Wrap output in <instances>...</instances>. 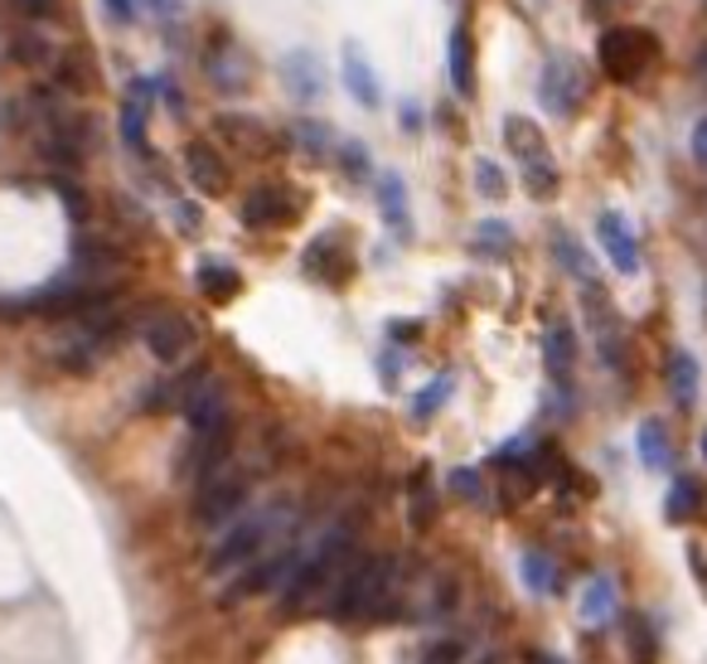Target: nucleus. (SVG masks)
I'll list each match as a JSON object with an SVG mask.
<instances>
[{
	"label": "nucleus",
	"instance_id": "1",
	"mask_svg": "<svg viewBox=\"0 0 707 664\" xmlns=\"http://www.w3.org/2000/svg\"><path fill=\"white\" fill-rule=\"evenodd\" d=\"M350 558H354V519H340L325 539L291 568V578L281 582V606L287 611L305 606L315 592H325L330 582H340V572L350 568Z\"/></svg>",
	"mask_w": 707,
	"mask_h": 664
},
{
	"label": "nucleus",
	"instance_id": "2",
	"mask_svg": "<svg viewBox=\"0 0 707 664\" xmlns=\"http://www.w3.org/2000/svg\"><path fill=\"white\" fill-rule=\"evenodd\" d=\"M397 558L393 553H374V558H350V568L334 582V602L330 616L334 621H378V611L388 606V587H393Z\"/></svg>",
	"mask_w": 707,
	"mask_h": 664
},
{
	"label": "nucleus",
	"instance_id": "3",
	"mask_svg": "<svg viewBox=\"0 0 707 664\" xmlns=\"http://www.w3.org/2000/svg\"><path fill=\"white\" fill-rule=\"evenodd\" d=\"M287 519V509H262V515H252V519H242L233 523V529L223 533V539L214 543V553H209V578H228V572H238V568H248L257 563V558L272 548L277 539V523Z\"/></svg>",
	"mask_w": 707,
	"mask_h": 664
},
{
	"label": "nucleus",
	"instance_id": "4",
	"mask_svg": "<svg viewBox=\"0 0 707 664\" xmlns=\"http://www.w3.org/2000/svg\"><path fill=\"white\" fill-rule=\"evenodd\" d=\"M252 495V480L242 476V470H214L209 480H199V495H195V523L199 529H218V523H228L238 515L242 505H248Z\"/></svg>",
	"mask_w": 707,
	"mask_h": 664
},
{
	"label": "nucleus",
	"instance_id": "5",
	"mask_svg": "<svg viewBox=\"0 0 707 664\" xmlns=\"http://www.w3.org/2000/svg\"><path fill=\"white\" fill-rule=\"evenodd\" d=\"M659 44L649 30H606L601 34V69L615 83H635L645 73V63H654Z\"/></svg>",
	"mask_w": 707,
	"mask_h": 664
},
{
	"label": "nucleus",
	"instance_id": "6",
	"mask_svg": "<svg viewBox=\"0 0 707 664\" xmlns=\"http://www.w3.org/2000/svg\"><path fill=\"white\" fill-rule=\"evenodd\" d=\"M179 413H185V423L195 427V432H209L218 423H233L228 417V388H223V378H214L209 369L189 383L185 388V398H179Z\"/></svg>",
	"mask_w": 707,
	"mask_h": 664
},
{
	"label": "nucleus",
	"instance_id": "7",
	"mask_svg": "<svg viewBox=\"0 0 707 664\" xmlns=\"http://www.w3.org/2000/svg\"><path fill=\"white\" fill-rule=\"evenodd\" d=\"M141 340H146V350L156 354L160 364H175L179 354L189 350V340H195V325H189L179 311H156L146 325H141Z\"/></svg>",
	"mask_w": 707,
	"mask_h": 664
},
{
	"label": "nucleus",
	"instance_id": "8",
	"mask_svg": "<svg viewBox=\"0 0 707 664\" xmlns=\"http://www.w3.org/2000/svg\"><path fill=\"white\" fill-rule=\"evenodd\" d=\"M195 452H189V461H185V470L189 476H199V480H209L214 470H223V461H228V452H233V423H218V427H209V432H195Z\"/></svg>",
	"mask_w": 707,
	"mask_h": 664
},
{
	"label": "nucleus",
	"instance_id": "9",
	"mask_svg": "<svg viewBox=\"0 0 707 664\" xmlns=\"http://www.w3.org/2000/svg\"><path fill=\"white\" fill-rule=\"evenodd\" d=\"M543 102L552 112H562V117H572L576 102H582V73H576L572 59H552L548 73H543Z\"/></svg>",
	"mask_w": 707,
	"mask_h": 664
},
{
	"label": "nucleus",
	"instance_id": "10",
	"mask_svg": "<svg viewBox=\"0 0 707 664\" xmlns=\"http://www.w3.org/2000/svg\"><path fill=\"white\" fill-rule=\"evenodd\" d=\"M185 170H189V185L204 189V195H223V189H228V160L218 156L214 146H204V142L185 146Z\"/></svg>",
	"mask_w": 707,
	"mask_h": 664
},
{
	"label": "nucleus",
	"instance_id": "11",
	"mask_svg": "<svg viewBox=\"0 0 707 664\" xmlns=\"http://www.w3.org/2000/svg\"><path fill=\"white\" fill-rule=\"evenodd\" d=\"M596 234H601V242H606L615 272L635 277V272H640V248H635V238H630V224L621 219V214H615V209L601 214V219H596Z\"/></svg>",
	"mask_w": 707,
	"mask_h": 664
},
{
	"label": "nucleus",
	"instance_id": "12",
	"mask_svg": "<svg viewBox=\"0 0 707 664\" xmlns=\"http://www.w3.org/2000/svg\"><path fill=\"white\" fill-rule=\"evenodd\" d=\"M287 214H291V199H287V189H277V185H257L248 199H242V224L248 228H277V224H287Z\"/></svg>",
	"mask_w": 707,
	"mask_h": 664
},
{
	"label": "nucleus",
	"instance_id": "13",
	"mask_svg": "<svg viewBox=\"0 0 707 664\" xmlns=\"http://www.w3.org/2000/svg\"><path fill=\"white\" fill-rule=\"evenodd\" d=\"M344 87L364 102V107H378L383 102V87L374 79V69H368V59H364V49H358L354 40L344 44Z\"/></svg>",
	"mask_w": 707,
	"mask_h": 664
},
{
	"label": "nucleus",
	"instance_id": "14",
	"mask_svg": "<svg viewBox=\"0 0 707 664\" xmlns=\"http://www.w3.org/2000/svg\"><path fill=\"white\" fill-rule=\"evenodd\" d=\"M451 87L460 97H475V49H470L466 24H456V30H451Z\"/></svg>",
	"mask_w": 707,
	"mask_h": 664
},
{
	"label": "nucleus",
	"instance_id": "15",
	"mask_svg": "<svg viewBox=\"0 0 707 664\" xmlns=\"http://www.w3.org/2000/svg\"><path fill=\"white\" fill-rule=\"evenodd\" d=\"M668 388H674V403L678 407H693L698 403V360L688 350H674L668 354Z\"/></svg>",
	"mask_w": 707,
	"mask_h": 664
},
{
	"label": "nucleus",
	"instance_id": "16",
	"mask_svg": "<svg viewBox=\"0 0 707 664\" xmlns=\"http://www.w3.org/2000/svg\"><path fill=\"white\" fill-rule=\"evenodd\" d=\"M281 79L291 83L295 97L311 102L320 93V69H315V54H305V49H295V54H287V63H281Z\"/></svg>",
	"mask_w": 707,
	"mask_h": 664
},
{
	"label": "nucleus",
	"instance_id": "17",
	"mask_svg": "<svg viewBox=\"0 0 707 664\" xmlns=\"http://www.w3.org/2000/svg\"><path fill=\"white\" fill-rule=\"evenodd\" d=\"M703 509V485L693 476H678L674 485H668V500H664V515L674 523H688L693 515Z\"/></svg>",
	"mask_w": 707,
	"mask_h": 664
},
{
	"label": "nucleus",
	"instance_id": "18",
	"mask_svg": "<svg viewBox=\"0 0 707 664\" xmlns=\"http://www.w3.org/2000/svg\"><path fill=\"white\" fill-rule=\"evenodd\" d=\"M505 142L513 156H523V165H538L543 160V132L529 122V117H509L505 122Z\"/></svg>",
	"mask_w": 707,
	"mask_h": 664
},
{
	"label": "nucleus",
	"instance_id": "19",
	"mask_svg": "<svg viewBox=\"0 0 707 664\" xmlns=\"http://www.w3.org/2000/svg\"><path fill=\"white\" fill-rule=\"evenodd\" d=\"M238 287H242V277L233 272V267H228V262H204L199 267V291H204V297H209V301H233L238 297Z\"/></svg>",
	"mask_w": 707,
	"mask_h": 664
},
{
	"label": "nucleus",
	"instance_id": "20",
	"mask_svg": "<svg viewBox=\"0 0 707 664\" xmlns=\"http://www.w3.org/2000/svg\"><path fill=\"white\" fill-rule=\"evenodd\" d=\"M572 360H576L572 330H568V325H552V330H548V369H552V374H568Z\"/></svg>",
	"mask_w": 707,
	"mask_h": 664
},
{
	"label": "nucleus",
	"instance_id": "21",
	"mask_svg": "<svg viewBox=\"0 0 707 664\" xmlns=\"http://www.w3.org/2000/svg\"><path fill=\"white\" fill-rule=\"evenodd\" d=\"M552 252H558L562 258V267H568V272L576 277V282H591V267H586V252H582V242H576L572 234H552Z\"/></svg>",
	"mask_w": 707,
	"mask_h": 664
},
{
	"label": "nucleus",
	"instance_id": "22",
	"mask_svg": "<svg viewBox=\"0 0 707 664\" xmlns=\"http://www.w3.org/2000/svg\"><path fill=\"white\" fill-rule=\"evenodd\" d=\"M378 204H383V214H388L393 228L407 224V195H403V180H397V175H383L378 180Z\"/></svg>",
	"mask_w": 707,
	"mask_h": 664
},
{
	"label": "nucleus",
	"instance_id": "23",
	"mask_svg": "<svg viewBox=\"0 0 707 664\" xmlns=\"http://www.w3.org/2000/svg\"><path fill=\"white\" fill-rule=\"evenodd\" d=\"M615 611V582L611 578H596L586 587V602H582V616L586 621H606Z\"/></svg>",
	"mask_w": 707,
	"mask_h": 664
},
{
	"label": "nucleus",
	"instance_id": "24",
	"mask_svg": "<svg viewBox=\"0 0 707 664\" xmlns=\"http://www.w3.org/2000/svg\"><path fill=\"white\" fill-rule=\"evenodd\" d=\"M640 456H645L649 470H664V466H668V442H664V427H659V423H645V427H640Z\"/></svg>",
	"mask_w": 707,
	"mask_h": 664
},
{
	"label": "nucleus",
	"instance_id": "25",
	"mask_svg": "<svg viewBox=\"0 0 707 664\" xmlns=\"http://www.w3.org/2000/svg\"><path fill=\"white\" fill-rule=\"evenodd\" d=\"M475 248L480 252H509L513 248V234L505 219H480V228H475Z\"/></svg>",
	"mask_w": 707,
	"mask_h": 664
},
{
	"label": "nucleus",
	"instance_id": "26",
	"mask_svg": "<svg viewBox=\"0 0 707 664\" xmlns=\"http://www.w3.org/2000/svg\"><path fill=\"white\" fill-rule=\"evenodd\" d=\"M122 136H126V146H132V151H146V107H141V102H126Z\"/></svg>",
	"mask_w": 707,
	"mask_h": 664
},
{
	"label": "nucleus",
	"instance_id": "27",
	"mask_svg": "<svg viewBox=\"0 0 707 664\" xmlns=\"http://www.w3.org/2000/svg\"><path fill=\"white\" fill-rule=\"evenodd\" d=\"M475 189H480V195L485 199H505V170H499V165L495 160H480V165H475Z\"/></svg>",
	"mask_w": 707,
	"mask_h": 664
},
{
	"label": "nucleus",
	"instance_id": "28",
	"mask_svg": "<svg viewBox=\"0 0 707 664\" xmlns=\"http://www.w3.org/2000/svg\"><path fill=\"white\" fill-rule=\"evenodd\" d=\"M630 655H635L640 664H654V655H659V645H654L649 621H630Z\"/></svg>",
	"mask_w": 707,
	"mask_h": 664
},
{
	"label": "nucleus",
	"instance_id": "29",
	"mask_svg": "<svg viewBox=\"0 0 707 664\" xmlns=\"http://www.w3.org/2000/svg\"><path fill=\"white\" fill-rule=\"evenodd\" d=\"M427 480H432V470H417V480H413V529H427V523H432V490H427Z\"/></svg>",
	"mask_w": 707,
	"mask_h": 664
},
{
	"label": "nucleus",
	"instance_id": "30",
	"mask_svg": "<svg viewBox=\"0 0 707 664\" xmlns=\"http://www.w3.org/2000/svg\"><path fill=\"white\" fill-rule=\"evenodd\" d=\"M446 485H451L460 500H470V505H480V500H485V480L475 476V470H451V476H446Z\"/></svg>",
	"mask_w": 707,
	"mask_h": 664
},
{
	"label": "nucleus",
	"instance_id": "31",
	"mask_svg": "<svg viewBox=\"0 0 707 664\" xmlns=\"http://www.w3.org/2000/svg\"><path fill=\"white\" fill-rule=\"evenodd\" d=\"M295 136H301L305 151H315V156L330 151V126H320V122H295Z\"/></svg>",
	"mask_w": 707,
	"mask_h": 664
},
{
	"label": "nucleus",
	"instance_id": "32",
	"mask_svg": "<svg viewBox=\"0 0 707 664\" xmlns=\"http://www.w3.org/2000/svg\"><path fill=\"white\" fill-rule=\"evenodd\" d=\"M446 398H451V378H436L432 388L417 398V417H432V413H436V407H441Z\"/></svg>",
	"mask_w": 707,
	"mask_h": 664
},
{
	"label": "nucleus",
	"instance_id": "33",
	"mask_svg": "<svg viewBox=\"0 0 707 664\" xmlns=\"http://www.w3.org/2000/svg\"><path fill=\"white\" fill-rule=\"evenodd\" d=\"M523 568H529V582L538 587V592H552V587H558V582H552V563L543 553H529V558H523Z\"/></svg>",
	"mask_w": 707,
	"mask_h": 664
},
{
	"label": "nucleus",
	"instance_id": "34",
	"mask_svg": "<svg viewBox=\"0 0 707 664\" xmlns=\"http://www.w3.org/2000/svg\"><path fill=\"white\" fill-rule=\"evenodd\" d=\"M340 156H344V170H350L354 180H364V175H368V151L358 146V142H344Z\"/></svg>",
	"mask_w": 707,
	"mask_h": 664
},
{
	"label": "nucleus",
	"instance_id": "35",
	"mask_svg": "<svg viewBox=\"0 0 707 664\" xmlns=\"http://www.w3.org/2000/svg\"><path fill=\"white\" fill-rule=\"evenodd\" d=\"M529 189H533L538 199H548L552 189H558V175H552V165H543V160L529 165Z\"/></svg>",
	"mask_w": 707,
	"mask_h": 664
},
{
	"label": "nucleus",
	"instance_id": "36",
	"mask_svg": "<svg viewBox=\"0 0 707 664\" xmlns=\"http://www.w3.org/2000/svg\"><path fill=\"white\" fill-rule=\"evenodd\" d=\"M460 660H466V645H460V641H441V645L427 650V660H422V664H460Z\"/></svg>",
	"mask_w": 707,
	"mask_h": 664
},
{
	"label": "nucleus",
	"instance_id": "37",
	"mask_svg": "<svg viewBox=\"0 0 707 664\" xmlns=\"http://www.w3.org/2000/svg\"><path fill=\"white\" fill-rule=\"evenodd\" d=\"M10 6H15L20 15H30V20H44V15H54V0H10Z\"/></svg>",
	"mask_w": 707,
	"mask_h": 664
},
{
	"label": "nucleus",
	"instance_id": "38",
	"mask_svg": "<svg viewBox=\"0 0 707 664\" xmlns=\"http://www.w3.org/2000/svg\"><path fill=\"white\" fill-rule=\"evenodd\" d=\"M693 160H698L703 165V170H707V117H698V126H693Z\"/></svg>",
	"mask_w": 707,
	"mask_h": 664
},
{
	"label": "nucleus",
	"instance_id": "39",
	"mask_svg": "<svg viewBox=\"0 0 707 664\" xmlns=\"http://www.w3.org/2000/svg\"><path fill=\"white\" fill-rule=\"evenodd\" d=\"M107 6V15L117 20V24H132L136 20V0H102Z\"/></svg>",
	"mask_w": 707,
	"mask_h": 664
},
{
	"label": "nucleus",
	"instance_id": "40",
	"mask_svg": "<svg viewBox=\"0 0 707 664\" xmlns=\"http://www.w3.org/2000/svg\"><path fill=\"white\" fill-rule=\"evenodd\" d=\"M59 195H63V204H69V209L83 219V209H87V204H83V195H79V189H73L69 180H59Z\"/></svg>",
	"mask_w": 707,
	"mask_h": 664
},
{
	"label": "nucleus",
	"instance_id": "41",
	"mask_svg": "<svg viewBox=\"0 0 707 664\" xmlns=\"http://www.w3.org/2000/svg\"><path fill=\"white\" fill-rule=\"evenodd\" d=\"M529 664H562V660L548 655V650H529Z\"/></svg>",
	"mask_w": 707,
	"mask_h": 664
},
{
	"label": "nucleus",
	"instance_id": "42",
	"mask_svg": "<svg viewBox=\"0 0 707 664\" xmlns=\"http://www.w3.org/2000/svg\"><path fill=\"white\" fill-rule=\"evenodd\" d=\"M698 452H703V461H707V427H703V442H698Z\"/></svg>",
	"mask_w": 707,
	"mask_h": 664
},
{
	"label": "nucleus",
	"instance_id": "43",
	"mask_svg": "<svg viewBox=\"0 0 707 664\" xmlns=\"http://www.w3.org/2000/svg\"><path fill=\"white\" fill-rule=\"evenodd\" d=\"M480 664H499V660H495V655H490V660H480Z\"/></svg>",
	"mask_w": 707,
	"mask_h": 664
},
{
	"label": "nucleus",
	"instance_id": "44",
	"mask_svg": "<svg viewBox=\"0 0 707 664\" xmlns=\"http://www.w3.org/2000/svg\"><path fill=\"white\" fill-rule=\"evenodd\" d=\"M703 10H707V0H703Z\"/></svg>",
	"mask_w": 707,
	"mask_h": 664
},
{
	"label": "nucleus",
	"instance_id": "45",
	"mask_svg": "<svg viewBox=\"0 0 707 664\" xmlns=\"http://www.w3.org/2000/svg\"><path fill=\"white\" fill-rule=\"evenodd\" d=\"M136 6H141V0H136Z\"/></svg>",
	"mask_w": 707,
	"mask_h": 664
}]
</instances>
